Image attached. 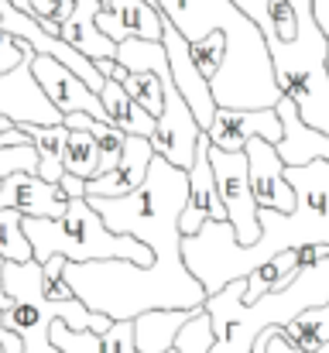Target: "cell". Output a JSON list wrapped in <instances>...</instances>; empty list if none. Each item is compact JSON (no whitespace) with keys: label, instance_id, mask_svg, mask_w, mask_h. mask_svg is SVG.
<instances>
[{"label":"cell","instance_id":"obj_32","mask_svg":"<svg viewBox=\"0 0 329 353\" xmlns=\"http://www.w3.org/2000/svg\"><path fill=\"white\" fill-rule=\"evenodd\" d=\"M312 3H316V17H319V24H323V31L329 38V0H312Z\"/></svg>","mask_w":329,"mask_h":353},{"label":"cell","instance_id":"obj_22","mask_svg":"<svg viewBox=\"0 0 329 353\" xmlns=\"http://www.w3.org/2000/svg\"><path fill=\"white\" fill-rule=\"evenodd\" d=\"M24 127V134L34 141V148H38V158H41V165H38V175H45L48 182H59L62 175H66V144H69V123H34V120H28V123H21Z\"/></svg>","mask_w":329,"mask_h":353},{"label":"cell","instance_id":"obj_7","mask_svg":"<svg viewBox=\"0 0 329 353\" xmlns=\"http://www.w3.org/2000/svg\"><path fill=\"white\" fill-rule=\"evenodd\" d=\"M210 161L217 172V185L223 196V206L230 213V223L237 230L240 243H257L261 236V216H257V199L250 189V161L247 151H223L217 144H210Z\"/></svg>","mask_w":329,"mask_h":353},{"label":"cell","instance_id":"obj_14","mask_svg":"<svg viewBox=\"0 0 329 353\" xmlns=\"http://www.w3.org/2000/svg\"><path fill=\"white\" fill-rule=\"evenodd\" d=\"M0 206L21 210L24 216H62L69 196L62 192V182H48L38 172H14L0 179Z\"/></svg>","mask_w":329,"mask_h":353},{"label":"cell","instance_id":"obj_13","mask_svg":"<svg viewBox=\"0 0 329 353\" xmlns=\"http://www.w3.org/2000/svg\"><path fill=\"white\" fill-rule=\"evenodd\" d=\"M210 144L213 141L203 130L199 148H196V161L189 168V203L182 210V234L186 236L199 234L206 220H230V213L223 206V196H219L213 161H210Z\"/></svg>","mask_w":329,"mask_h":353},{"label":"cell","instance_id":"obj_5","mask_svg":"<svg viewBox=\"0 0 329 353\" xmlns=\"http://www.w3.org/2000/svg\"><path fill=\"white\" fill-rule=\"evenodd\" d=\"M110 230L144 240L154 257L182 254V210L189 203V172L154 154L148 179L123 196H90Z\"/></svg>","mask_w":329,"mask_h":353},{"label":"cell","instance_id":"obj_24","mask_svg":"<svg viewBox=\"0 0 329 353\" xmlns=\"http://www.w3.org/2000/svg\"><path fill=\"white\" fill-rule=\"evenodd\" d=\"M281 336L288 343H295L299 350L316 353L323 343H329V302L316 305V309H306L299 319L281 326Z\"/></svg>","mask_w":329,"mask_h":353},{"label":"cell","instance_id":"obj_2","mask_svg":"<svg viewBox=\"0 0 329 353\" xmlns=\"http://www.w3.org/2000/svg\"><path fill=\"white\" fill-rule=\"evenodd\" d=\"M268 41L281 93L309 127L329 134V38L312 0H237Z\"/></svg>","mask_w":329,"mask_h":353},{"label":"cell","instance_id":"obj_12","mask_svg":"<svg viewBox=\"0 0 329 353\" xmlns=\"http://www.w3.org/2000/svg\"><path fill=\"white\" fill-rule=\"evenodd\" d=\"M210 141L223 151H243L250 137H268V141H281L285 137V123L278 107H261V110H243V107H217L213 123L206 127Z\"/></svg>","mask_w":329,"mask_h":353},{"label":"cell","instance_id":"obj_10","mask_svg":"<svg viewBox=\"0 0 329 353\" xmlns=\"http://www.w3.org/2000/svg\"><path fill=\"white\" fill-rule=\"evenodd\" d=\"M31 69H34V79L41 83V90L48 93V100H52L62 114H93L97 120H110L100 93H97L76 69H69L66 62H59L55 55L38 52V55L31 59Z\"/></svg>","mask_w":329,"mask_h":353},{"label":"cell","instance_id":"obj_29","mask_svg":"<svg viewBox=\"0 0 329 353\" xmlns=\"http://www.w3.org/2000/svg\"><path fill=\"white\" fill-rule=\"evenodd\" d=\"M59 182H62V192H66L69 199H79V196H86V179H83V175H76V172H66Z\"/></svg>","mask_w":329,"mask_h":353},{"label":"cell","instance_id":"obj_26","mask_svg":"<svg viewBox=\"0 0 329 353\" xmlns=\"http://www.w3.org/2000/svg\"><path fill=\"white\" fill-rule=\"evenodd\" d=\"M0 254L7 261H31L34 257V247L24 234V213L21 210L0 206Z\"/></svg>","mask_w":329,"mask_h":353},{"label":"cell","instance_id":"obj_27","mask_svg":"<svg viewBox=\"0 0 329 353\" xmlns=\"http://www.w3.org/2000/svg\"><path fill=\"white\" fill-rule=\"evenodd\" d=\"M123 90H127L144 110H151L154 117L165 110V83H161V76H158L154 69H130L127 79H123Z\"/></svg>","mask_w":329,"mask_h":353},{"label":"cell","instance_id":"obj_15","mask_svg":"<svg viewBox=\"0 0 329 353\" xmlns=\"http://www.w3.org/2000/svg\"><path fill=\"white\" fill-rule=\"evenodd\" d=\"M97 24L113 41H127V38L161 41L165 34V14L151 0H110V7H100Z\"/></svg>","mask_w":329,"mask_h":353},{"label":"cell","instance_id":"obj_37","mask_svg":"<svg viewBox=\"0 0 329 353\" xmlns=\"http://www.w3.org/2000/svg\"><path fill=\"white\" fill-rule=\"evenodd\" d=\"M151 3H158V0H151Z\"/></svg>","mask_w":329,"mask_h":353},{"label":"cell","instance_id":"obj_8","mask_svg":"<svg viewBox=\"0 0 329 353\" xmlns=\"http://www.w3.org/2000/svg\"><path fill=\"white\" fill-rule=\"evenodd\" d=\"M24 45V62L17 69H10L7 76H0V114L10 117L14 123H62L66 114L48 100V93L41 90V83L34 79V69H31V59L38 55V48L21 38Z\"/></svg>","mask_w":329,"mask_h":353},{"label":"cell","instance_id":"obj_9","mask_svg":"<svg viewBox=\"0 0 329 353\" xmlns=\"http://www.w3.org/2000/svg\"><path fill=\"white\" fill-rule=\"evenodd\" d=\"M161 41H165V52H168V65H172V79H175V86L182 90V97H186V103L192 107V114L199 120V127L206 130L210 123H213V114H217V97H213V86H210V79H206V72L199 69V62H196V55H192V41L165 17V34H161Z\"/></svg>","mask_w":329,"mask_h":353},{"label":"cell","instance_id":"obj_18","mask_svg":"<svg viewBox=\"0 0 329 353\" xmlns=\"http://www.w3.org/2000/svg\"><path fill=\"white\" fill-rule=\"evenodd\" d=\"M278 114L285 123V137L278 141V151L285 158V165H302V161H312V158H329V134L309 127L306 120L299 117L295 103L288 97L278 100Z\"/></svg>","mask_w":329,"mask_h":353},{"label":"cell","instance_id":"obj_20","mask_svg":"<svg viewBox=\"0 0 329 353\" xmlns=\"http://www.w3.org/2000/svg\"><path fill=\"white\" fill-rule=\"evenodd\" d=\"M199 309H148L134 316V340L141 353H165L175 347L182 326L196 316Z\"/></svg>","mask_w":329,"mask_h":353},{"label":"cell","instance_id":"obj_34","mask_svg":"<svg viewBox=\"0 0 329 353\" xmlns=\"http://www.w3.org/2000/svg\"><path fill=\"white\" fill-rule=\"evenodd\" d=\"M316 353H329V343H323V347H319V350H316Z\"/></svg>","mask_w":329,"mask_h":353},{"label":"cell","instance_id":"obj_33","mask_svg":"<svg viewBox=\"0 0 329 353\" xmlns=\"http://www.w3.org/2000/svg\"><path fill=\"white\" fill-rule=\"evenodd\" d=\"M3 264H7V257L0 254V309H7V305H10V295H7V281H3Z\"/></svg>","mask_w":329,"mask_h":353},{"label":"cell","instance_id":"obj_16","mask_svg":"<svg viewBox=\"0 0 329 353\" xmlns=\"http://www.w3.org/2000/svg\"><path fill=\"white\" fill-rule=\"evenodd\" d=\"M154 144L151 137L144 134H127V144H123V154L117 161V168L107 175H97L86 182V196H123V192H134L144 179H148V168L154 161Z\"/></svg>","mask_w":329,"mask_h":353},{"label":"cell","instance_id":"obj_30","mask_svg":"<svg viewBox=\"0 0 329 353\" xmlns=\"http://www.w3.org/2000/svg\"><path fill=\"white\" fill-rule=\"evenodd\" d=\"M268 353H306V350H299L295 343H288V340L281 336V330H278V326H271V340H268Z\"/></svg>","mask_w":329,"mask_h":353},{"label":"cell","instance_id":"obj_23","mask_svg":"<svg viewBox=\"0 0 329 353\" xmlns=\"http://www.w3.org/2000/svg\"><path fill=\"white\" fill-rule=\"evenodd\" d=\"M299 271H302V264H299V247H295V250H281V254H275L271 261L257 264V268L247 274L243 302H257L261 295L292 285V281L299 278Z\"/></svg>","mask_w":329,"mask_h":353},{"label":"cell","instance_id":"obj_19","mask_svg":"<svg viewBox=\"0 0 329 353\" xmlns=\"http://www.w3.org/2000/svg\"><path fill=\"white\" fill-rule=\"evenodd\" d=\"M100 7H103L100 0H79L72 17L62 21V38L72 48H79L83 55H90L93 62L97 59H117V48H120V41H113L107 31H100V24H97Z\"/></svg>","mask_w":329,"mask_h":353},{"label":"cell","instance_id":"obj_36","mask_svg":"<svg viewBox=\"0 0 329 353\" xmlns=\"http://www.w3.org/2000/svg\"><path fill=\"white\" fill-rule=\"evenodd\" d=\"M100 3H103V7H110V0H100Z\"/></svg>","mask_w":329,"mask_h":353},{"label":"cell","instance_id":"obj_17","mask_svg":"<svg viewBox=\"0 0 329 353\" xmlns=\"http://www.w3.org/2000/svg\"><path fill=\"white\" fill-rule=\"evenodd\" d=\"M52 343L62 353H141L134 340V319H113V326L97 330H72L66 319L52 323Z\"/></svg>","mask_w":329,"mask_h":353},{"label":"cell","instance_id":"obj_21","mask_svg":"<svg viewBox=\"0 0 329 353\" xmlns=\"http://www.w3.org/2000/svg\"><path fill=\"white\" fill-rule=\"evenodd\" d=\"M100 100H103V107H107L110 123H117L120 130H127V134H144V137L154 134L158 117H154L151 110H144V107L123 90L120 79H110L107 76V83H103V90H100Z\"/></svg>","mask_w":329,"mask_h":353},{"label":"cell","instance_id":"obj_25","mask_svg":"<svg viewBox=\"0 0 329 353\" xmlns=\"http://www.w3.org/2000/svg\"><path fill=\"white\" fill-rule=\"evenodd\" d=\"M100 161H103V151H100V141L90 127H69V144H66V172H76L83 175L86 182L100 175Z\"/></svg>","mask_w":329,"mask_h":353},{"label":"cell","instance_id":"obj_1","mask_svg":"<svg viewBox=\"0 0 329 353\" xmlns=\"http://www.w3.org/2000/svg\"><path fill=\"white\" fill-rule=\"evenodd\" d=\"M288 179L299 192V203L292 213L261 206L257 243H240L230 220H206L199 234L182 240L186 264L210 295H217L233 278H247L257 264L271 261L281 250L329 243V158L288 165Z\"/></svg>","mask_w":329,"mask_h":353},{"label":"cell","instance_id":"obj_4","mask_svg":"<svg viewBox=\"0 0 329 353\" xmlns=\"http://www.w3.org/2000/svg\"><path fill=\"white\" fill-rule=\"evenodd\" d=\"M247 278H233L217 295L206 299V312L213 319L217 343L213 353H254V343L271 326H288L306 309L329 302V257L299 271V278L278 292L261 295L257 302H243Z\"/></svg>","mask_w":329,"mask_h":353},{"label":"cell","instance_id":"obj_6","mask_svg":"<svg viewBox=\"0 0 329 353\" xmlns=\"http://www.w3.org/2000/svg\"><path fill=\"white\" fill-rule=\"evenodd\" d=\"M24 234L34 247V261H48L55 254L69 261H107L127 257L137 264H151L154 250L137 236L110 230L100 210L90 203V196L69 199V210L62 216H24Z\"/></svg>","mask_w":329,"mask_h":353},{"label":"cell","instance_id":"obj_28","mask_svg":"<svg viewBox=\"0 0 329 353\" xmlns=\"http://www.w3.org/2000/svg\"><path fill=\"white\" fill-rule=\"evenodd\" d=\"M21 62H24V45H21V38L3 31V21H0V76H7Z\"/></svg>","mask_w":329,"mask_h":353},{"label":"cell","instance_id":"obj_3","mask_svg":"<svg viewBox=\"0 0 329 353\" xmlns=\"http://www.w3.org/2000/svg\"><path fill=\"white\" fill-rule=\"evenodd\" d=\"M62 278L90 309L110 319H134L148 309H206V285L189 271L186 254L137 264L127 257L66 261Z\"/></svg>","mask_w":329,"mask_h":353},{"label":"cell","instance_id":"obj_31","mask_svg":"<svg viewBox=\"0 0 329 353\" xmlns=\"http://www.w3.org/2000/svg\"><path fill=\"white\" fill-rule=\"evenodd\" d=\"M0 340L7 343V353H21L24 350V340H21L14 330H7V326H3V309H0Z\"/></svg>","mask_w":329,"mask_h":353},{"label":"cell","instance_id":"obj_38","mask_svg":"<svg viewBox=\"0 0 329 353\" xmlns=\"http://www.w3.org/2000/svg\"><path fill=\"white\" fill-rule=\"evenodd\" d=\"M0 3H3V0H0Z\"/></svg>","mask_w":329,"mask_h":353},{"label":"cell","instance_id":"obj_35","mask_svg":"<svg viewBox=\"0 0 329 353\" xmlns=\"http://www.w3.org/2000/svg\"><path fill=\"white\" fill-rule=\"evenodd\" d=\"M165 353H179V347H168V350H165Z\"/></svg>","mask_w":329,"mask_h":353},{"label":"cell","instance_id":"obj_11","mask_svg":"<svg viewBox=\"0 0 329 353\" xmlns=\"http://www.w3.org/2000/svg\"><path fill=\"white\" fill-rule=\"evenodd\" d=\"M243 151H247V161H250V189H254L257 206L292 213L295 203H299V192L288 179V165H285L278 144L268 141V137H250Z\"/></svg>","mask_w":329,"mask_h":353}]
</instances>
